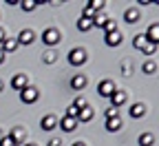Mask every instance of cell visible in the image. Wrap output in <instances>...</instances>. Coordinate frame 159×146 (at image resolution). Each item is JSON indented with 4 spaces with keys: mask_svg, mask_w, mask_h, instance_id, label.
<instances>
[{
    "mask_svg": "<svg viewBox=\"0 0 159 146\" xmlns=\"http://www.w3.org/2000/svg\"><path fill=\"white\" fill-rule=\"evenodd\" d=\"M86 60H89V55H86L84 49L75 47V49L69 51V64L71 67H82V64H86Z\"/></svg>",
    "mask_w": 159,
    "mask_h": 146,
    "instance_id": "6da1fadb",
    "label": "cell"
},
{
    "mask_svg": "<svg viewBox=\"0 0 159 146\" xmlns=\"http://www.w3.org/2000/svg\"><path fill=\"white\" fill-rule=\"evenodd\" d=\"M108 20H111V18H108V16H106V13L102 11V13H95L91 22H93V27H102V29H104V25L108 22Z\"/></svg>",
    "mask_w": 159,
    "mask_h": 146,
    "instance_id": "2e32d148",
    "label": "cell"
},
{
    "mask_svg": "<svg viewBox=\"0 0 159 146\" xmlns=\"http://www.w3.org/2000/svg\"><path fill=\"white\" fill-rule=\"evenodd\" d=\"M16 40H18V45H31L33 40H35V33H33L31 29H22V31L18 33Z\"/></svg>",
    "mask_w": 159,
    "mask_h": 146,
    "instance_id": "ba28073f",
    "label": "cell"
},
{
    "mask_svg": "<svg viewBox=\"0 0 159 146\" xmlns=\"http://www.w3.org/2000/svg\"><path fill=\"white\" fill-rule=\"evenodd\" d=\"M77 29L82 31V33H86V31L93 29V22H91V20H86V18H80V20H77Z\"/></svg>",
    "mask_w": 159,
    "mask_h": 146,
    "instance_id": "7402d4cb",
    "label": "cell"
},
{
    "mask_svg": "<svg viewBox=\"0 0 159 146\" xmlns=\"http://www.w3.org/2000/svg\"><path fill=\"white\" fill-rule=\"evenodd\" d=\"M119 129H122V120H119V117L106 120V131H108V133H117Z\"/></svg>",
    "mask_w": 159,
    "mask_h": 146,
    "instance_id": "ac0fdd59",
    "label": "cell"
},
{
    "mask_svg": "<svg viewBox=\"0 0 159 146\" xmlns=\"http://www.w3.org/2000/svg\"><path fill=\"white\" fill-rule=\"evenodd\" d=\"M64 117H73V120H77V109L73 106V104H71V106L66 109V115H64Z\"/></svg>",
    "mask_w": 159,
    "mask_h": 146,
    "instance_id": "4dcf8cb0",
    "label": "cell"
},
{
    "mask_svg": "<svg viewBox=\"0 0 159 146\" xmlns=\"http://www.w3.org/2000/svg\"><path fill=\"white\" fill-rule=\"evenodd\" d=\"M25 146H38V144H25Z\"/></svg>",
    "mask_w": 159,
    "mask_h": 146,
    "instance_id": "f35d334b",
    "label": "cell"
},
{
    "mask_svg": "<svg viewBox=\"0 0 159 146\" xmlns=\"http://www.w3.org/2000/svg\"><path fill=\"white\" fill-rule=\"evenodd\" d=\"M7 38V33H5V29H0V45H2V40Z\"/></svg>",
    "mask_w": 159,
    "mask_h": 146,
    "instance_id": "e575fe53",
    "label": "cell"
},
{
    "mask_svg": "<svg viewBox=\"0 0 159 146\" xmlns=\"http://www.w3.org/2000/svg\"><path fill=\"white\" fill-rule=\"evenodd\" d=\"M0 137H2V129H0Z\"/></svg>",
    "mask_w": 159,
    "mask_h": 146,
    "instance_id": "ab89813d",
    "label": "cell"
},
{
    "mask_svg": "<svg viewBox=\"0 0 159 146\" xmlns=\"http://www.w3.org/2000/svg\"><path fill=\"white\" fill-rule=\"evenodd\" d=\"M108 100H111V106L119 109V106H122V104L126 102V93H124V91H117V89H115V91H113V95H111Z\"/></svg>",
    "mask_w": 159,
    "mask_h": 146,
    "instance_id": "8fae6325",
    "label": "cell"
},
{
    "mask_svg": "<svg viewBox=\"0 0 159 146\" xmlns=\"http://www.w3.org/2000/svg\"><path fill=\"white\" fill-rule=\"evenodd\" d=\"M124 18H126V22H128V25H133V22H137V20H139V11H137L135 7H130V9H126Z\"/></svg>",
    "mask_w": 159,
    "mask_h": 146,
    "instance_id": "ffe728a7",
    "label": "cell"
},
{
    "mask_svg": "<svg viewBox=\"0 0 159 146\" xmlns=\"http://www.w3.org/2000/svg\"><path fill=\"white\" fill-rule=\"evenodd\" d=\"M77 124H80V122H77V120H73V117H62V120L57 122V126L62 129L64 133H73V131L77 129Z\"/></svg>",
    "mask_w": 159,
    "mask_h": 146,
    "instance_id": "5b68a950",
    "label": "cell"
},
{
    "mask_svg": "<svg viewBox=\"0 0 159 146\" xmlns=\"http://www.w3.org/2000/svg\"><path fill=\"white\" fill-rule=\"evenodd\" d=\"M146 40H148L150 45H157V42H159V27H157V25H152V27L148 29V33H146Z\"/></svg>",
    "mask_w": 159,
    "mask_h": 146,
    "instance_id": "e0dca14e",
    "label": "cell"
},
{
    "mask_svg": "<svg viewBox=\"0 0 159 146\" xmlns=\"http://www.w3.org/2000/svg\"><path fill=\"white\" fill-rule=\"evenodd\" d=\"M155 144V135L152 133H142L139 135V146H152Z\"/></svg>",
    "mask_w": 159,
    "mask_h": 146,
    "instance_id": "44dd1931",
    "label": "cell"
},
{
    "mask_svg": "<svg viewBox=\"0 0 159 146\" xmlns=\"http://www.w3.org/2000/svg\"><path fill=\"white\" fill-rule=\"evenodd\" d=\"M38 97H40V91L35 87H31V84L20 91V102H25V104H33Z\"/></svg>",
    "mask_w": 159,
    "mask_h": 146,
    "instance_id": "3957f363",
    "label": "cell"
},
{
    "mask_svg": "<svg viewBox=\"0 0 159 146\" xmlns=\"http://www.w3.org/2000/svg\"><path fill=\"white\" fill-rule=\"evenodd\" d=\"M122 33H119V31H113V33H106L104 35V45L106 47H119V45H122Z\"/></svg>",
    "mask_w": 159,
    "mask_h": 146,
    "instance_id": "52a82bcc",
    "label": "cell"
},
{
    "mask_svg": "<svg viewBox=\"0 0 159 146\" xmlns=\"http://www.w3.org/2000/svg\"><path fill=\"white\" fill-rule=\"evenodd\" d=\"M128 113H130V117H135V120H139V117H144V115H146V104H142V102H137V104H133V106L128 109Z\"/></svg>",
    "mask_w": 159,
    "mask_h": 146,
    "instance_id": "7c38bea8",
    "label": "cell"
},
{
    "mask_svg": "<svg viewBox=\"0 0 159 146\" xmlns=\"http://www.w3.org/2000/svg\"><path fill=\"white\" fill-rule=\"evenodd\" d=\"M104 117H106V120H113V117H119V111H117L115 106H108V109L104 111Z\"/></svg>",
    "mask_w": 159,
    "mask_h": 146,
    "instance_id": "4316f807",
    "label": "cell"
},
{
    "mask_svg": "<svg viewBox=\"0 0 159 146\" xmlns=\"http://www.w3.org/2000/svg\"><path fill=\"white\" fill-rule=\"evenodd\" d=\"M16 49H18V40H16V38H5L2 45H0V51H2L5 55H7V53H13Z\"/></svg>",
    "mask_w": 159,
    "mask_h": 146,
    "instance_id": "9c48e42d",
    "label": "cell"
},
{
    "mask_svg": "<svg viewBox=\"0 0 159 146\" xmlns=\"http://www.w3.org/2000/svg\"><path fill=\"white\" fill-rule=\"evenodd\" d=\"M113 91H115V82H113V80H102V82L97 84V93L102 95V97H111Z\"/></svg>",
    "mask_w": 159,
    "mask_h": 146,
    "instance_id": "277c9868",
    "label": "cell"
},
{
    "mask_svg": "<svg viewBox=\"0 0 159 146\" xmlns=\"http://www.w3.org/2000/svg\"><path fill=\"white\" fill-rule=\"evenodd\" d=\"M11 87H13L16 91H22L25 87H29V80H27V75H25V73H16V75L11 78Z\"/></svg>",
    "mask_w": 159,
    "mask_h": 146,
    "instance_id": "8992f818",
    "label": "cell"
},
{
    "mask_svg": "<svg viewBox=\"0 0 159 146\" xmlns=\"http://www.w3.org/2000/svg\"><path fill=\"white\" fill-rule=\"evenodd\" d=\"M86 87V78L82 75V73H75L73 78H71V89H75V91H82Z\"/></svg>",
    "mask_w": 159,
    "mask_h": 146,
    "instance_id": "5bb4252c",
    "label": "cell"
},
{
    "mask_svg": "<svg viewBox=\"0 0 159 146\" xmlns=\"http://www.w3.org/2000/svg\"><path fill=\"white\" fill-rule=\"evenodd\" d=\"M60 144H62V142H60V139H55V137L49 142V146H60Z\"/></svg>",
    "mask_w": 159,
    "mask_h": 146,
    "instance_id": "836d02e7",
    "label": "cell"
},
{
    "mask_svg": "<svg viewBox=\"0 0 159 146\" xmlns=\"http://www.w3.org/2000/svg\"><path fill=\"white\" fill-rule=\"evenodd\" d=\"M89 5H91V9H93L95 13H102V11H104V7H106V5H104V0H91Z\"/></svg>",
    "mask_w": 159,
    "mask_h": 146,
    "instance_id": "d4e9b609",
    "label": "cell"
},
{
    "mask_svg": "<svg viewBox=\"0 0 159 146\" xmlns=\"http://www.w3.org/2000/svg\"><path fill=\"white\" fill-rule=\"evenodd\" d=\"M142 71H144L146 75H152V73L157 71V64H155V60H146V62H144V67H142Z\"/></svg>",
    "mask_w": 159,
    "mask_h": 146,
    "instance_id": "603a6c76",
    "label": "cell"
},
{
    "mask_svg": "<svg viewBox=\"0 0 159 146\" xmlns=\"http://www.w3.org/2000/svg\"><path fill=\"white\" fill-rule=\"evenodd\" d=\"M42 60L47 62V64H53V62L57 60V53H55L53 49H49V51H44V55H42Z\"/></svg>",
    "mask_w": 159,
    "mask_h": 146,
    "instance_id": "484cf974",
    "label": "cell"
},
{
    "mask_svg": "<svg viewBox=\"0 0 159 146\" xmlns=\"http://www.w3.org/2000/svg\"><path fill=\"white\" fill-rule=\"evenodd\" d=\"M5 58H7V55H5L2 51H0V64H5Z\"/></svg>",
    "mask_w": 159,
    "mask_h": 146,
    "instance_id": "d590c367",
    "label": "cell"
},
{
    "mask_svg": "<svg viewBox=\"0 0 159 146\" xmlns=\"http://www.w3.org/2000/svg\"><path fill=\"white\" fill-rule=\"evenodd\" d=\"M142 53H144V55H155V53H157V45H150V42H148V45L142 49Z\"/></svg>",
    "mask_w": 159,
    "mask_h": 146,
    "instance_id": "83f0119b",
    "label": "cell"
},
{
    "mask_svg": "<svg viewBox=\"0 0 159 146\" xmlns=\"http://www.w3.org/2000/svg\"><path fill=\"white\" fill-rule=\"evenodd\" d=\"M20 7H22V11H33L35 7H38V0H22V2H20Z\"/></svg>",
    "mask_w": 159,
    "mask_h": 146,
    "instance_id": "cb8c5ba5",
    "label": "cell"
},
{
    "mask_svg": "<svg viewBox=\"0 0 159 146\" xmlns=\"http://www.w3.org/2000/svg\"><path fill=\"white\" fill-rule=\"evenodd\" d=\"M122 71H124V75H128V73H130V64H126V62H124V64H122Z\"/></svg>",
    "mask_w": 159,
    "mask_h": 146,
    "instance_id": "d6a6232c",
    "label": "cell"
},
{
    "mask_svg": "<svg viewBox=\"0 0 159 146\" xmlns=\"http://www.w3.org/2000/svg\"><path fill=\"white\" fill-rule=\"evenodd\" d=\"M104 31H106V33H113V31H117V22H115V20H108V22L104 25Z\"/></svg>",
    "mask_w": 159,
    "mask_h": 146,
    "instance_id": "f546056e",
    "label": "cell"
},
{
    "mask_svg": "<svg viewBox=\"0 0 159 146\" xmlns=\"http://www.w3.org/2000/svg\"><path fill=\"white\" fill-rule=\"evenodd\" d=\"M2 91H5V82H2V80H0V93H2Z\"/></svg>",
    "mask_w": 159,
    "mask_h": 146,
    "instance_id": "74e56055",
    "label": "cell"
},
{
    "mask_svg": "<svg viewBox=\"0 0 159 146\" xmlns=\"http://www.w3.org/2000/svg\"><path fill=\"white\" fill-rule=\"evenodd\" d=\"M73 106H75L77 111H80V109H84V106H86V100H84L82 95H77V97H75V102H73Z\"/></svg>",
    "mask_w": 159,
    "mask_h": 146,
    "instance_id": "f1b7e54d",
    "label": "cell"
},
{
    "mask_svg": "<svg viewBox=\"0 0 159 146\" xmlns=\"http://www.w3.org/2000/svg\"><path fill=\"white\" fill-rule=\"evenodd\" d=\"M146 45H148V40H146V33H137V35L133 38V47H135V49H139V51H142Z\"/></svg>",
    "mask_w": 159,
    "mask_h": 146,
    "instance_id": "d6986e66",
    "label": "cell"
},
{
    "mask_svg": "<svg viewBox=\"0 0 159 146\" xmlns=\"http://www.w3.org/2000/svg\"><path fill=\"white\" fill-rule=\"evenodd\" d=\"M71 146H86L84 142H75V144H71Z\"/></svg>",
    "mask_w": 159,
    "mask_h": 146,
    "instance_id": "8d00e7d4",
    "label": "cell"
},
{
    "mask_svg": "<svg viewBox=\"0 0 159 146\" xmlns=\"http://www.w3.org/2000/svg\"><path fill=\"white\" fill-rule=\"evenodd\" d=\"M60 40H62V35H60V31H57L55 27H49V29L42 31V42H44L47 47H55V45H60Z\"/></svg>",
    "mask_w": 159,
    "mask_h": 146,
    "instance_id": "7a4b0ae2",
    "label": "cell"
},
{
    "mask_svg": "<svg viewBox=\"0 0 159 146\" xmlns=\"http://www.w3.org/2000/svg\"><path fill=\"white\" fill-rule=\"evenodd\" d=\"M93 117H95V111H93V106H89V104L77 111V122H91Z\"/></svg>",
    "mask_w": 159,
    "mask_h": 146,
    "instance_id": "30bf717a",
    "label": "cell"
},
{
    "mask_svg": "<svg viewBox=\"0 0 159 146\" xmlns=\"http://www.w3.org/2000/svg\"><path fill=\"white\" fill-rule=\"evenodd\" d=\"M0 146H13V139L9 135H2V137H0Z\"/></svg>",
    "mask_w": 159,
    "mask_h": 146,
    "instance_id": "1f68e13d",
    "label": "cell"
},
{
    "mask_svg": "<svg viewBox=\"0 0 159 146\" xmlns=\"http://www.w3.org/2000/svg\"><path fill=\"white\" fill-rule=\"evenodd\" d=\"M25 135H27V133H25V129H22V126H16V129L11 131V135H9V137L13 139V144H25Z\"/></svg>",
    "mask_w": 159,
    "mask_h": 146,
    "instance_id": "9a60e30c",
    "label": "cell"
},
{
    "mask_svg": "<svg viewBox=\"0 0 159 146\" xmlns=\"http://www.w3.org/2000/svg\"><path fill=\"white\" fill-rule=\"evenodd\" d=\"M40 126H42L44 131H53V129H57V117H55V115H44L42 122H40Z\"/></svg>",
    "mask_w": 159,
    "mask_h": 146,
    "instance_id": "4fadbf2b",
    "label": "cell"
}]
</instances>
